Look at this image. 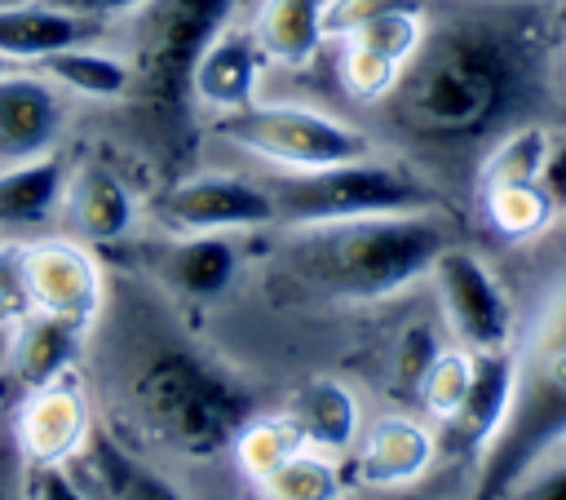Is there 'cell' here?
<instances>
[{
	"mask_svg": "<svg viewBox=\"0 0 566 500\" xmlns=\"http://www.w3.org/2000/svg\"><path fill=\"white\" fill-rule=\"evenodd\" d=\"M256 487H261V500H345V478L336 469V456H323L310 447L292 451Z\"/></svg>",
	"mask_w": 566,
	"mask_h": 500,
	"instance_id": "cell-26",
	"label": "cell"
},
{
	"mask_svg": "<svg viewBox=\"0 0 566 500\" xmlns=\"http://www.w3.org/2000/svg\"><path fill=\"white\" fill-rule=\"evenodd\" d=\"M27 487V465L18 456V442L9 429H0V500H18Z\"/></svg>",
	"mask_w": 566,
	"mask_h": 500,
	"instance_id": "cell-36",
	"label": "cell"
},
{
	"mask_svg": "<svg viewBox=\"0 0 566 500\" xmlns=\"http://www.w3.org/2000/svg\"><path fill=\"white\" fill-rule=\"evenodd\" d=\"M239 0H146L133 22L128 106L150 142L177 150L190 115V71L208 40L234 18Z\"/></svg>",
	"mask_w": 566,
	"mask_h": 500,
	"instance_id": "cell-5",
	"label": "cell"
},
{
	"mask_svg": "<svg viewBox=\"0 0 566 500\" xmlns=\"http://www.w3.org/2000/svg\"><path fill=\"white\" fill-rule=\"evenodd\" d=\"M234 265H239V257L226 235H172L150 257V274L195 301L217 296L234 279Z\"/></svg>",
	"mask_w": 566,
	"mask_h": 500,
	"instance_id": "cell-21",
	"label": "cell"
},
{
	"mask_svg": "<svg viewBox=\"0 0 566 500\" xmlns=\"http://www.w3.org/2000/svg\"><path fill=\"white\" fill-rule=\"evenodd\" d=\"M469 381H473V350L464 345H451V350H433V358L424 363V372L416 376V398L420 407L442 425L460 398L469 394Z\"/></svg>",
	"mask_w": 566,
	"mask_h": 500,
	"instance_id": "cell-28",
	"label": "cell"
},
{
	"mask_svg": "<svg viewBox=\"0 0 566 500\" xmlns=\"http://www.w3.org/2000/svg\"><path fill=\"white\" fill-rule=\"evenodd\" d=\"M9 434H13L27 469L71 465L84 451V442L93 438V407H88V394H84L75 367L44 381V385L22 389V403L13 412Z\"/></svg>",
	"mask_w": 566,
	"mask_h": 500,
	"instance_id": "cell-11",
	"label": "cell"
},
{
	"mask_svg": "<svg viewBox=\"0 0 566 500\" xmlns=\"http://www.w3.org/2000/svg\"><path fill=\"white\" fill-rule=\"evenodd\" d=\"M562 62H566V40H562Z\"/></svg>",
	"mask_w": 566,
	"mask_h": 500,
	"instance_id": "cell-42",
	"label": "cell"
},
{
	"mask_svg": "<svg viewBox=\"0 0 566 500\" xmlns=\"http://www.w3.org/2000/svg\"><path fill=\"white\" fill-rule=\"evenodd\" d=\"M221 137L274 173H310L376 150L358 124L296 102H252L234 115H221Z\"/></svg>",
	"mask_w": 566,
	"mask_h": 500,
	"instance_id": "cell-7",
	"label": "cell"
},
{
	"mask_svg": "<svg viewBox=\"0 0 566 500\" xmlns=\"http://www.w3.org/2000/svg\"><path fill=\"white\" fill-rule=\"evenodd\" d=\"M420 4H429V0H323V40H340L380 13L420 9Z\"/></svg>",
	"mask_w": 566,
	"mask_h": 500,
	"instance_id": "cell-30",
	"label": "cell"
},
{
	"mask_svg": "<svg viewBox=\"0 0 566 500\" xmlns=\"http://www.w3.org/2000/svg\"><path fill=\"white\" fill-rule=\"evenodd\" d=\"M279 416L296 429L301 447L323 456H345L363 429L358 394L336 376H310L301 389H292Z\"/></svg>",
	"mask_w": 566,
	"mask_h": 500,
	"instance_id": "cell-17",
	"label": "cell"
},
{
	"mask_svg": "<svg viewBox=\"0 0 566 500\" xmlns=\"http://www.w3.org/2000/svg\"><path fill=\"white\" fill-rule=\"evenodd\" d=\"M111 500H186V496H181L164 473H155V469H146V465H133L128 478L119 482V491H115Z\"/></svg>",
	"mask_w": 566,
	"mask_h": 500,
	"instance_id": "cell-34",
	"label": "cell"
},
{
	"mask_svg": "<svg viewBox=\"0 0 566 500\" xmlns=\"http://www.w3.org/2000/svg\"><path fill=\"white\" fill-rule=\"evenodd\" d=\"M18 274L31 314L62 319L84 336L106 310V270L80 239H18Z\"/></svg>",
	"mask_w": 566,
	"mask_h": 500,
	"instance_id": "cell-9",
	"label": "cell"
},
{
	"mask_svg": "<svg viewBox=\"0 0 566 500\" xmlns=\"http://www.w3.org/2000/svg\"><path fill=\"white\" fill-rule=\"evenodd\" d=\"M31 500H93L66 469H27Z\"/></svg>",
	"mask_w": 566,
	"mask_h": 500,
	"instance_id": "cell-35",
	"label": "cell"
},
{
	"mask_svg": "<svg viewBox=\"0 0 566 500\" xmlns=\"http://www.w3.org/2000/svg\"><path fill=\"white\" fill-rule=\"evenodd\" d=\"M442 323L455 345L482 354V350H509L517 341V310L500 274L464 243H447L429 274Z\"/></svg>",
	"mask_w": 566,
	"mask_h": 500,
	"instance_id": "cell-8",
	"label": "cell"
},
{
	"mask_svg": "<svg viewBox=\"0 0 566 500\" xmlns=\"http://www.w3.org/2000/svg\"><path fill=\"white\" fill-rule=\"evenodd\" d=\"M562 451H566V442H562Z\"/></svg>",
	"mask_w": 566,
	"mask_h": 500,
	"instance_id": "cell-43",
	"label": "cell"
},
{
	"mask_svg": "<svg viewBox=\"0 0 566 500\" xmlns=\"http://www.w3.org/2000/svg\"><path fill=\"white\" fill-rule=\"evenodd\" d=\"M0 358H4V323H0Z\"/></svg>",
	"mask_w": 566,
	"mask_h": 500,
	"instance_id": "cell-40",
	"label": "cell"
},
{
	"mask_svg": "<svg viewBox=\"0 0 566 500\" xmlns=\"http://www.w3.org/2000/svg\"><path fill=\"white\" fill-rule=\"evenodd\" d=\"M265 190L274 199V221L283 226L442 208V186L424 168L411 159H385L376 150L310 173H274L265 177Z\"/></svg>",
	"mask_w": 566,
	"mask_h": 500,
	"instance_id": "cell-6",
	"label": "cell"
},
{
	"mask_svg": "<svg viewBox=\"0 0 566 500\" xmlns=\"http://www.w3.org/2000/svg\"><path fill=\"white\" fill-rule=\"evenodd\" d=\"M102 27L106 22L80 18L53 0H0V58H9L13 66L22 62L35 66L57 49L97 40Z\"/></svg>",
	"mask_w": 566,
	"mask_h": 500,
	"instance_id": "cell-16",
	"label": "cell"
},
{
	"mask_svg": "<svg viewBox=\"0 0 566 500\" xmlns=\"http://www.w3.org/2000/svg\"><path fill=\"white\" fill-rule=\"evenodd\" d=\"M128 403L137 425L159 447L186 460H208L230 451L239 429L252 420L248 385L217 358L177 341L155 345L137 363L128 381Z\"/></svg>",
	"mask_w": 566,
	"mask_h": 500,
	"instance_id": "cell-4",
	"label": "cell"
},
{
	"mask_svg": "<svg viewBox=\"0 0 566 500\" xmlns=\"http://www.w3.org/2000/svg\"><path fill=\"white\" fill-rule=\"evenodd\" d=\"M509 398H513V345L473 354V381L460 407L442 420V447L455 456H482V447L504 425Z\"/></svg>",
	"mask_w": 566,
	"mask_h": 500,
	"instance_id": "cell-15",
	"label": "cell"
},
{
	"mask_svg": "<svg viewBox=\"0 0 566 500\" xmlns=\"http://www.w3.org/2000/svg\"><path fill=\"white\" fill-rule=\"evenodd\" d=\"M22 314H27V301H22V274H18V239H0V323L9 327Z\"/></svg>",
	"mask_w": 566,
	"mask_h": 500,
	"instance_id": "cell-32",
	"label": "cell"
},
{
	"mask_svg": "<svg viewBox=\"0 0 566 500\" xmlns=\"http://www.w3.org/2000/svg\"><path fill=\"white\" fill-rule=\"evenodd\" d=\"M332 44H336V80H340V88L363 106H380L394 93L402 66L394 58L358 44V40H332Z\"/></svg>",
	"mask_w": 566,
	"mask_h": 500,
	"instance_id": "cell-27",
	"label": "cell"
},
{
	"mask_svg": "<svg viewBox=\"0 0 566 500\" xmlns=\"http://www.w3.org/2000/svg\"><path fill=\"white\" fill-rule=\"evenodd\" d=\"M4 71H13V62H9V58H0V75H4Z\"/></svg>",
	"mask_w": 566,
	"mask_h": 500,
	"instance_id": "cell-39",
	"label": "cell"
},
{
	"mask_svg": "<svg viewBox=\"0 0 566 500\" xmlns=\"http://www.w3.org/2000/svg\"><path fill=\"white\" fill-rule=\"evenodd\" d=\"M478 204H482L486 226L509 243H535L557 226V208L539 181H513V186L478 190Z\"/></svg>",
	"mask_w": 566,
	"mask_h": 500,
	"instance_id": "cell-25",
	"label": "cell"
},
{
	"mask_svg": "<svg viewBox=\"0 0 566 500\" xmlns=\"http://www.w3.org/2000/svg\"><path fill=\"white\" fill-rule=\"evenodd\" d=\"M62 119H66L62 93L40 71L13 66L0 75V164H18L53 150Z\"/></svg>",
	"mask_w": 566,
	"mask_h": 500,
	"instance_id": "cell-14",
	"label": "cell"
},
{
	"mask_svg": "<svg viewBox=\"0 0 566 500\" xmlns=\"http://www.w3.org/2000/svg\"><path fill=\"white\" fill-rule=\"evenodd\" d=\"M566 235V217H557ZM566 442V239L535 296L531 323L513 345V398L504 425L478 456L469 500H500L517 478Z\"/></svg>",
	"mask_w": 566,
	"mask_h": 500,
	"instance_id": "cell-3",
	"label": "cell"
},
{
	"mask_svg": "<svg viewBox=\"0 0 566 500\" xmlns=\"http://www.w3.org/2000/svg\"><path fill=\"white\" fill-rule=\"evenodd\" d=\"M35 71H40L49 84H57V88H66V93H80V97H88V102H124V97H128V84H133L128 58L97 49V40L57 49V53L40 58Z\"/></svg>",
	"mask_w": 566,
	"mask_h": 500,
	"instance_id": "cell-23",
	"label": "cell"
},
{
	"mask_svg": "<svg viewBox=\"0 0 566 500\" xmlns=\"http://www.w3.org/2000/svg\"><path fill=\"white\" fill-rule=\"evenodd\" d=\"M80 341H84L80 327L27 310L22 319H13L4 327V358H0V367H9V376L22 389H31V385H44V381L71 372L75 358H80Z\"/></svg>",
	"mask_w": 566,
	"mask_h": 500,
	"instance_id": "cell-20",
	"label": "cell"
},
{
	"mask_svg": "<svg viewBox=\"0 0 566 500\" xmlns=\"http://www.w3.org/2000/svg\"><path fill=\"white\" fill-rule=\"evenodd\" d=\"M66 173L71 168L53 150L18 164H0V239L40 235L62 212Z\"/></svg>",
	"mask_w": 566,
	"mask_h": 500,
	"instance_id": "cell-18",
	"label": "cell"
},
{
	"mask_svg": "<svg viewBox=\"0 0 566 500\" xmlns=\"http://www.w3.org/2000/svg\"><path fill=\"white\" fill-rule=\"evenodd\" d=\"M230 451H234L239 473L252 478V482H261V478H265L270 469H279L292 451H301V438H296V429H292L283 416H261V420H248V425L239 429V438L230 442Z\"/></svg>",
	"mask_w": 566,
	"mask_h": 500,
	"instance_id": "cell-29",
	"label": "cell"
},
{
	"mask_svg": "<svg viewBox=\"0 0 566 500\" xmlns=\"http://www.w3.org/2000/svg\"><path fill=\"white\" fill-rule=\"evenodd\" d=\"M66 226L80 243H119L133 226V195L106 164H75L62 195Z\"/></svg>",
	"mask_w": 566,
	"mask_h": 500,
	"instance_id": "cell-19",
	"label": "cell"
},
{
	"mask_svg": "<svg viewBox=\"0 0 566 500\" xmlns=\"http://www.w3.org/2000/svg\"><path fill=\"white\" fill-rule=\"evenodd\" d=\"M252 35L274 66H310L323 49V0H261Z\"/></svg>",
	"mask_w": 566,
	"mask_h": 500,
	"instance_id": "cell-22",
	"label": "cell"
},
{
	"mask_svg": "<svg viewBox=\"0 0 566 500\" xmlns=\"http://www.w3.org/2000/svg\"><path fill=\"white\" fill-rule=\"evenodd\" d=\"M566 4L433 0L420 49L380 102L385 128L424 168H460L526 119H548L566 88ZM557 124V119H548Z\"/></svg>",
	"mask_w": 566,
	"mask_h": 500,
	"instance_id": "cell-1",
	"label": "cell"
},
{
	"mask_svg": "<svg viewBox=\"0 0 566 500\" xmlns=\"http://www.w3.org/2000/svg\"><path fill=\"white\" fill-rule=\"evenodd\" d=\"M18 500H31V491H27V487H22V496H18Z\"/></svg>",
	"mask_w": 566,
	"mask_h": 500,
	"instance_id": "cell-41",
	"label": "cell"
},
{
	"mask_svg": "<svg viewBox=\"0 0 566 500\" xmlns=\"http://www.w3.org/2000/svg\"><path fill=\"white\" fill-rule=\"evenodd\" d=\"M500 500H566V460L562 465H535L526 478H517Z\"/></svg>",
	"mask_w": 566,
	"mask_h": 500,
	"instance_id": "cell-31",
	"label": "cell"
},
{
	"mask_svg": "<svg viewBox=\"0 0 566 500\" xmlns=\"http://www.w3.org/2000/svg\"><path fill=\"white\" fill-rule=\"evenodd\" d=\"M539 186H544V195L553 199L557 217H566V124H557L553 137H548V155H544V168H539Z\"/></svg>",
	"mask_w": 566,
	"mask_h": 500,
	"instance_id": "cell-33",
	"label": "cell"
},
{
	"mask_svg": "<svg viewBox=\"0 0 566 500\" xmlns=\"http://www.w3.org/2000/svg\"><path fill=\"white\" fill-rule=\"evenodd\" d=\"M265 66L270 62H265L252 27L226 22L208 40V49L199 53V62L190 71V102H199V106H208L217 115H234V111L256 102Z\"/></svg>",
	"mask_w": 566,
	"mask_h": 500,
	"instance_id": "cell-13",
	"label": "cell"
},
{
	"mask_svg": "<svg viewBox=\"0 0 566 500\" xmlns=\"http://www.w3.org/2000/svg\"><path fill=\"white\" fill-rule=\"evenodd\" d=\"M557 124L548 119H526V124H513L509 133H500L473 164V195L478 190H491V186H513V181H539V168H544V155H548V137H553Z\"/></svg>",
	"mask_w": 566,
	"mask_h": 500,
	"instance_id": "cell-24",
	"label": "cell"
},
{
	"mask_svg": "<svg viewBox=\"0 0 566 500\" xmlns=\"http://www.w3.org/2000/svg\"><path fill=\"white\" fill-rule=\"evenodd\" d=\"M557 4H566V0H557Z\"/></svg>",
	"mask_w": 566,
	"mask_h": 500,
	"instance_id": "cell-44",
	"label": "cell"
},
{
	"mask_svg": "<svg viewBox=\"0 0 566 500\" xmlns=\"http://www.w3.org/2000/svg\"><path fill=\"white\" fill-rule=\"evenodd\" d=\"M380 500H429V496H420V491H407V487H398V491H380Z\"/></svg>",
	"mask_w": 566,
	"mask_h": 500,
	"instance_id": "cell-38",
	"label": "cell"
},
{
	"mask_svg": "<svg viewBox=\"0 0 566 500\" xmlns=\"http://www.w3.org/2000/svg\"><path fill=\"white\" fill-rule=\"evenodd\" d=\"M80 18H93V22H111V18H124V13H137L146 0H53Z\"/></svg>",
	"mask_w": 566,
	"mask_h": 500,
	"instance_id": "cell-37",
	"label": "cell"
},
{
	"mask_svg": "<svg viewBox=\"0 0 566 500\" xmlns=\"http://www.w3.org/2000/svg\"><path fill=\"white\" fill-rule=\"evenodd\" d=\"M438 438L416 416H380L354 438V478L367 491H398L429 473Z\"/></svg>",
	"mask_w": 566,
	"mask_h": 500,
	"instance_id": "cell-12",
	"label": "cell"
},
{
	"mask_svg": "<svg viewBox=\"0 0 566 500\" xmlns=\"http://www.w3.org/2000/svg\"><path fill=\"white\" fill-rule=\"evenodd\" d=\"M150 212L168 235H234L274 226V199L265 181H248L239 173L177 177L155 195Z\"/></svg>",
	"mask_w": 566,
	"mask_h": 500,
	"instance_id": "cell-10",
	"label": "cell"
},
{
	"mask_svg": "<svg viewBox=\"0 0 566 500\" xmlns=\"http://www.w3.org/2000/svg\"><path fill=\"white\" fill-rule=\"evenodd\" d=\"M460 239L442 208L380 212L318 226H287L279 243V274L310 301H385L429 274L433 257Z\"/></svg>",
	"mask_w": 566,
	"mask_h": 500,
	"instance_id": "cell-2",
	"label": "cell"
}]
</instances>
